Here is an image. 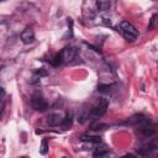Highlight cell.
I'll list each match as a JSON object with an SVG mask.
<instances>
[{
  "instance_id": "cell-1",
  "label": "cell",
  "mask_w": 158,
  "mask_h": 158,
  "mask_svg": "<svg viewBox=\"0 0 158 158\" xmlns=\"http://www.w3.org/2000/svg\"><path fill=\"white\" fill-rule=\"evenodd\" d=\"M120 32L122 33V36L127 41H135L138 36V32H137L136 27L128 21H122L120 23Z\"/></svg>"
},
{
  "instance_id": "cell-2",
  "label": "cell",
  "mask_w": 158,
  "mask_h": 158,
  "mask_svg": "<svg viewBox=\"0 0 158 158\" xmlns=\"http://www.w3.org/2000/svg\"><path fill=\"white\" fill-rule=\"evenodd\" d=\"M77 53H78V51H77L75 47H65V48H63V49L57 54V57H58V59H59V64L70 63V62L75 58Z\"/></svg>"
},
{
  "instance_id": "cell-3",
  "label": "cell",
  "mask_w": 158,
  "mask_h": 158,
  "mask_svg": "<svg viewBox=\"0 0 158 158\" xmlns=\"http://www.w3.org/2000/svg\"><path fill=\"white\" fill-rule=\"evenodd\" d=\"M106 110H107V100L105 99V98H100L99 99V102L91 109V111H90V114H89V116H90V118H99V117H101L105 112H106Z\"/></svg>"
},
{
  "instance_id": "cell-4",
  "label": "cell",
  "mask_w": 158,
  "mask_h": 158,
  "mask_svg": "<svg viewBox=\"0 0 158 158\" xmlns=\"http://www.w3.org/2000/svg\"><path fill=\"white\" fill-rule=\"evenodd\" d=\"M31 105H32V107H33L36 111H44V110H47V107H48L46 100H44L40 94H35V95L32 96V99H31Z\"/></svg>"
},
{
  "instance_id": "cell-5",
  "label": "cell",
  "mask_w": 158,
  "mask_h": 158,
  "mask_svg": "<svg viewBox=\"0 0 158 158\" xmlns=\"http://www.w3.org/2000/svg\"><path fill=\"white\" fill-rule=\"evenodd\" d=\"M21 41L25 44H30L35 42V32L31 27H26L22 32H21Z\"/></svg>"
},
{
  "instance_id": "cell-6",
  "label": "cell",
  "mask_w": 158,
  "mask_h": 158,
  "mask_svg": "<svg viewBox=\"0 0 158 158\" xmlns=\"http://www.w3.org/2000/svg\"><path fill=\"white\" fill-rule=\"evenodd\" d=\"M99 11H106L111 6V0H95Z\"/></svg>"
},
{
  "instance_id": "cell-7",
  "label": "cell",
  "mask_w": 158,
  "mask_h": 158,
  "mask_svg": "<svg viewBox=\"0 0 158 158\" xmlns=\"http://www.w3.org/2000/svg\"><path fill=\"white\" fill-rule=\"evenodd\" d=\"M47 122H48L49 126H57V125H59L62 122V117H60L59 114H51L48 116Z\"/></svg>"
},
{
  "instance_id": "cell-8",
  "label": "cell",
  "mask_w": 158,
  "mask_h": 158,
  "mask_svg": "<svg viewBox=\"0 0 158 158\" xmlns=\"http://www.w3.org/2000/svg\"><path fill=\"white\" fill-rule=\"evenodd\" d=\"M72 122H73V115H72V112H68V114L65 115V117L62 118L60 125H62V127H63L64 130H67V128H69V127L72 126Z\"/></svg>"
},
{
  "instance_id": "cell-9",
  "label": "cell",
  "mask_w": 158,
  "mask_h": 158,
  "mask_svg": "<svg viewBox=\"0 0 158 158\" xmlns=\"http://www.w3.org/2000/svg\"><path fill=\"white\" fill-rule=\"evenodd\" d=\"M80 139L81 141H85V142H90V143H100L101 142V138L100 137H98V136H88V135L81 136Z\"/></svg>"
},
{
  "instance_id": "cell-10",
  "label": "cell",
  "mask_w": 158,
  "mask_h": 158,
  "mask_svg": "<svg viewBox=\"0 0 158 158\" xmlns=\"http://www.w3.org/2000/svg\"><path fill=\"white\" fill-rule=\"evenodd\" d=\"M106 154H107V151L106 149H99V148L93 153L94 157H102V156H106Z\"/></svg>"
},
{
  "instance_id": "cell-11",
  "label": "cell",
  "mask_w": 158,
  "mask_h": 158,
  "mask_svg": "<svg viewBox=\"0 0 158 158\" xmlns=\"http://www.w3.org/2000/svg\"><path fill=\"white\" fill-rule=\"evenodd\" d=\"M112 85H99V88H98V90L100 91V93H109L110 91V88H111Z\"/></svg>"
},
{
  "instance_id": "cell-12",
  "label": "cell",
  "mask_w": 158,
  "mask_h": 158,
  "mask_svg": "<svg viewBox=\"0 0 158 158\" xmlns=\"http://www.w3.org/2000/svg\"><path fill=\"white\" fill-rule=\"evenodd\" d=\"M47 142H46V139H43L42 141V147H41V149H40V152L42 153V154H46L47 153Z\"/></svg>"
},
{
  "instance_id": "cell-13",
  "label": "cell",
  "mask_w": 158,
  "mask_h": 158,
  "mask_svg": "<svg viewBox=\"0 0 158 158\" xmlns=\"http://www.w3.org/2000/svg\"><path fill=\"white\" fill-rule=\"evenodd\" d=\"M156 17H157V15H153V16H152V19H151V22H149V26H148V30H153V27H154V21H156Z\"/></svg>"
},
{
  "instance_id": "cell-14",
  "label": "cell",
  "mask_w": 158,
  "mask_h": 158,
  "mask_svg": "<svg viewBox=\"0 0 158 158\" xmlns=\"http://www.w3.org/2000/svg\"><path fill=\"white\" fill-rule=\"evenodd\" d=\"M35 75H38V77L41 78V77H43V75H47V72L43 70V69H40V70H37V72L35 73Z\"/></svg>"
},
{
  "instance_id": "cell-15",
  "label": "cell",
  "mask_w": 158,
  "mask_h": 158,
  "mask_svg": "<svg viewBox=\"0 0 158 158\" xmlns=\"http://www.w3.org/2000/svg\"><path fill=\"white\" fill-rule=\"evenodd\" d=\"M4 96H5V90H4V89L0 86V100H1Z\"/></svg>"
},
{
  "instance_id": "cell-16",
  "label": "cell",
  "mask_w": 158,
  "mask_h": 158,
  "mask_svg": "<svg viewBox=\"0 0 158 158\" xmlns=\"http://www.w3.org/2000/svg\"><path fill=\"white\" fill-rule=\"evenodd\" d=\"M1 111H2V105L0 104V115H1Z\"/></svg>"
},
{
  "instance_id": "cell-17",
  "label": "cell",
  "mask_w": 158,
  "mask_h": 158,
  "mask_svg": "<svg viewBox=\"0 0 158 158\" xmlns=\"http://www.w3.org/2000/svg\"><path fill=\"white\" fill-rule=\"evenodd\" d=\"M0 1H1V0H0Z\"/></svg>"
}]
</instances>
